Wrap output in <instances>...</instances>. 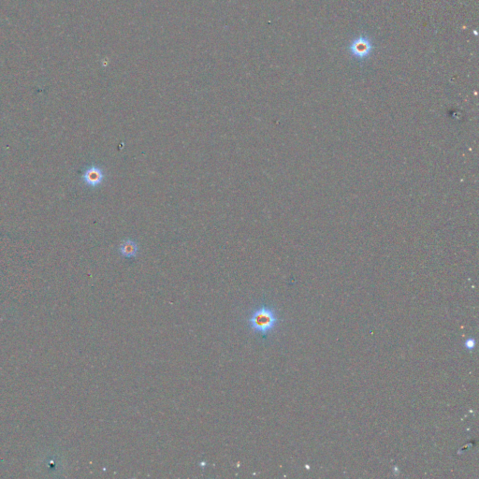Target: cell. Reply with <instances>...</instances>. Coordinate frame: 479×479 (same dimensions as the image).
I'll return each instance as SVG.
<instances>
[{"instance_id":"1","label":"cell","mask_w":479,"mask_h":479,"mask_svg":"<svg viewBox=\"0 0 479 479\" xmlns=\"http://www.w3.org/2000/svg\"><path fill=\"white\" fill-rule=\"evenodd\" d=\"M280 319L274 306L268 304H261L252 311L247 324L253 332L266 340L278 326Z\"/></svg>"},{"instance_id":"2","label":"cell","mask_w":479,"mask_h":479,"mask_svg":"<svg viewBox=\"0 0 479 479\" xmlns=\"http://www.w3.org/2000/svg\"><path fill=\"white\" fill-rule=\"evenodd\" d=\"M373 48V43L369 38L360 36L351 42L349 51L355 58L363 60L371 54Z\"/></svg>"},{"instance_id":"3","label":"cell","mask_w":479,"mask_h":479,"mask_svg":"<svg viewBox=\"0 0 479 479\" xmlns=\"http://www.w3.org/2000/svg\"><path fill=\"white\" fill-rule=\"evenodd\" d=\"M104 177L105 174L102 168L97 166H92L84 171L83 180L88 186L96 187L103 182Z\"/></svg>"},{"instance_id":"4","label":"cell","mask_w":479,"mask_h":479,"mask_svg":"<svg viewBox=\"0 0 479 479\" xmlns=\"http://www.w3.org/2000/svg\"><path fill=\"white\" fill-rule=\"evenodd\" d=\"M120 252L122 254L123 257L131 259L137 256L138 245L135 242L132 240H127L125 241L120 247Z\"/></svg>"},{"instance_id":"5","label":"cell","mask_w":479,"mask_h":479,"mask_svg":"<svg viewBox=\"0 0 479 479\" xmlns=\"http://www.w3.org/2000/svg\"><path fill=\"white\" fill-rule=\"evenodd\" d=\"M464 346L466 347V349L469 350V351L474 349L475 346H476V341H475V339H474V338H469L468 340H466L465 343H464Z\"/></svg>"}]
</instances>
